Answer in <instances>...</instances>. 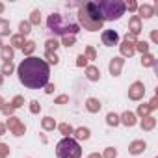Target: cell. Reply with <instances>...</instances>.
<instances>
[{"label":"cell","mask_w":158,"mask_h":158,"mask_svg":"<svg viewBox=\"0 0 158 158\" xmlns=\"http://www.w3.org/2000/svg\"><path fill=\"white\" fill-rule=\"evenodd\" d=\"M17 74H19V82L28 88V89H41L48 84L50 78V67L43 58H24L17 65Z\"/></svg>","instance_id":"6da1fadb"},{"label":"cell","mask_w":158,"mask_h":158,"mask_svg":"<svg viewBox=\"0 0 158 158\" xmlns=\"http://www.w3.org/2000/svg\"><path fill=\"white\" fill-rule=\"evenodd\" d=\"M76 15H78V23H80L78 26H82L88 32H97L104 24V19L99 11L97 2H84L82 6H78Z\"/></svg>","instance_id":"7a4b0ae2"},{"label":"cell","mask_w":158,"mask_h":158,"mask_svg":"<svg viewBox=\"0 0 158 158\" xmlns=\"http://www.w3.org/2000/svg\"><path fill=\"white\" fill-rule=\"evenodd\" d=\"M47 26L52 34H58V35H76L80 32V26L76 23H71V21H63V17L60 13H52L48 15L47 19Z\"/></svg>","instance_id":"3957f363"},{"label":"cell","mask_w":158,"mask_h":158,"mask_svg":"<svg viewBox=\"0 0 158 158\" xmlns=\"http://www.w3.org/2000/svg\"><path fill=\"white\" fill-rule=\"evenodd\" d=\"M97 6L104 21H117L125 15V2L121 0H99Z\"/></svg>","instance_id":"277c9868"},{"label":"cell","mask_w":158,"mask_h":158,"mask_svg":"<svg viewBox=\"0 0 158 158\" xmlns=\"http://www.w3.org/2000/svg\"><path fill=\"white\" fill-rule=\"evenodd\" d=\"M56 156L58 158H80L82 149L74 138H63L56 143Z\"/></svg>","instance_id":"5b68a950"},{"label":"cell","mask_w":158,"mask_h":158,"mask_svg":"<svg viewBox=\"0 0 158 158\" xmlns=\"http://www.w3.org/2000/svg\"><path fill=\"white\" fill-rule=\"evenodd\" d=\"M6 128H10V132L13 134V136H24V132H26V127H24V123L19 119V117H15V115H11V117H8V121H6Z\"/></svg>","instance_id":"8992f818"},{"label":"cell","mask_w":158,"mask_h":158,"mask_svg":"<svg viewBox=\"0 0 158 158\" xmlns=\"http://www.w3.org/2000/svg\"><path fill=\"white\" fill-rule=\"evenodd\" d=\"M143 95H145V86H143V82H139V80L132 82L130 88H128V99H130V101H141Z\"/></svg>","instance_id":"52a82bcc"},{"label":"cell","mask_w":158,"mask_h":158,"mask_svg":"<svg viewBox=\"0 0 158 158\" xmlns=\"http://www.w3.org/2000/svg\"><path fill=\"white\" fill-rule=\"evenodd\" d=\"M101 39H102V45H104V47L119 45V34H117L115 30H104L102 35H101Z\"/></svg>","instance_id":"ba28073f"},{"label":"cell","mask_w":158,"mask_h":158,"mask_svg":"<svg viewBox=\"0 0 158 158\" xmlns=\"http://www.w3.org/2000/svg\"><path fill=\"white\" fill-rule=\"evenodd\" d=\"M123 65H125V60H123L121 56H114V58L110 60V65H108L110 74H112V76H119L121 71H123Z\"/></svg>","instance_id":"9c48e42d"},{"label":"cell","mask_w":158,"mask_h":158,"mask_svg":"<svg viewBox=\"0 0 158 158\" xmlns=\"http://www.w3.org/2000/svg\"><path fill=\"white\" fill-rule=\"evenodd\" d=\"M119 50H121V58H132L134 52H136L132 41H123V43L119 45Z\"/></svg>","instance_id":"30bf717a"},{"label":"cell","mask_w":158,"mask_h":158,"mask_svg":"<svg viewBox=\"0 0 158 158\" xmlns=\"http://www.w3.org/2000/svg\"><path fill=\"white\" fill-rule=\"evenodd\" d=\"M145 149H147V143H145L143 139H134V141L128 145V152L134 154V156H136V154H141Z\"/></svg>","instance_id":"8fae6325"},{"label":"cell","mask_w":158,"mask_h":158,"mask_svg":"<svg viewBox=\"0 0 158 158\" xmlns=\"http://www.w3.org/2000/svg\"><path fill=\"white\" fill-rule=\"evenodd\" d=\"M128 34H132V35H138L139 32H141V19L138 17V15H132L130 17V21H128Z\"/></svg>","instance_id":"7c38bea8"},{"label":"cell","mask_w":158,"mask_h":158,"mask_svg":"<svg viewBox=\"0 0 158 158\" xmlns=\"http://www.w3.org/2000/svg\"><path fill=\"white\" fill-rule=\"evenodd\" d=\"M73 136H74V139H76V141H86V139H89L91 132H89V128H88V127H78V128H74Z\"/></svg>","instance_id":"4fadbf2b"},{"label":"cell","mask_w":158,"mask_h":158,"mask_svg":"<svg viewBox=\"0 0 158 158\" xmlns=\"http://www.w3.org/2000/svg\"><path fill=\"white\" fill-rule=\"evenodd\" d=\"M86 78H88V80H91V82H99L101 80V71H99V67L97 65H88L86 67Z\"/></svg>","instance_id":"5bb4252c"},{"label":"cell","mask_w":158,"mask_h":158,"mask_svg":"<svg viewBox=\"0 0 158 158\" xmlns=\"http://www.w3.org/2000/svg\"><path fill=\"white\" fill-rule=\"evenodd\" d=\"M138 17L139 19H151L152 15H154V6H151V4H141V6H138Z\"/></svg>","instance_id":"9a60e30c"},{"label":"cell","mask_w":158,"mask_h":158,"mask_svg":"<svg viewBox=\"0 0 158 158\" xmlns=\"http://www.w3.org/2000/svg\"><path fill=\"white\" fill-rule=\"evenodd\" d=\"M101 108H102V104H101V101H99V99L89 97V99L86 101V110H88L89 114H97V112H101Z\"/></svg>","instance_id":"2e32d148"},{"label":"cell","mask_w":158,"mask_h":158,"mask_svg":"<svg viewBox=\"0 0 158 158\" xmlns=\"http://www.w3.org/2000/svg\"><path fill=\"white\" fill-rule=\"evenodd\" d=\"M119 123H123L125 127H134L138 121H136V114L134 112H125L123 115H119Z\"/></svg>","instance_id":"e0dca14e"},{"label":"cell","mask_w":158,"mask_h":158,"mask_svg":"<svg viewBox=\"0 0 158 158\" xmlns=\"http://www.w3.org/2000/svg\"><path fill=\"white\" fill-rule=\"evenodd\" d=\"M56 127H58V123H56V119H54V117L47 115V117H43V119H41V128H43V130H47V132H48V130H54Z\"/></svg>","instance_id":"ac0fdd59"},{"label":"cell","mask_w":158,"mask_h":158,"mask_svg":"<svg viewBox=\"0 0 158 158\" xmlns=\"http://www.w3.org/2000/svg\"><path fill=\"white\" fill-rule=\"evenodd\" d=\"M139 127H141V130H152L156 127V117H152V115L143 117L141 123H139Z\"/></svg>","instance_id":"d6986e66"},{"label":"cell","mask_w":158,"mask_h":158,"mask_svg":"<svg viewBox=\"0 0 158 158\" xmlns=\"http://www.w3.org/2000/svg\"><path fill=\"white\" fill-rule=\"evenodd\" d=\"M13 54H15V50L10 45H4L2 48H0V58H2L4 61H11L13 60Z\"/></svg>","instance_id":"ffe728a7"},{"label":"cell","mask_w":158,"mask_h":158,"mask_svg":"<svg viewBox=\"0 0 158 158\" xmlns=\"http://www.w3.org/2000/svg\"><path fill=\"white\" fill-rule=\"evenodd\" d=\"M24 43H26L24 35H21V34L11 35V48H13V50H15V48H23V47H24Z\"/></svg>","instance_id":"44dd1931"},{"label":"cell","mask_w":158,"mask_h":158,"mask_svg":"<svg viewBox=\"0 0 158 158\" xmlns=\"http://www.w3.org/2000/svg\"><path fill=\"white\" fill-rule=\"evenodd\" d=\"M141 65H143V67H154V65H156V58H154L151 52H147V54L141 56Z\"/></svg>","instance_id":"7402d4cb"},{"label":"cell","mask_w":158,"mask_h":158,"mask_svg":"<svg viewBox=\"0 0 158 158\" xmlns=\"http://www.w3.org/2000/svg\"><path fill=\"white\" fill-rule=\"evenodd\" d=\"M58 130L63 134V138H71L73 132H74V128H73L69 123H60V125H58Z\"/></svg>","instance_id":"603a6c76"},{"label":"cell","mask_w":158,"mask_h":158,"mask_svg":"<svg viewBox=\"0 0 158 158\" xmlns=\"http://www.w3.org/2000/svg\"><path fill=\"white\" fill-rule=\"evenodd\" d=\"M30 32H32V24H30L28 21H21V23H19V34L26 37Z\"/></svg>","instance_id":"cb8c5ba5"},{"label":"cell","mask_w":158,"mask_h":158,"mask_svg":"<svg viewBox=\"0 0 158 158\" xmlns=\"http://www.w3.org/2000/svg\"><path fill=\"white\" fill-rule=\"evenodd\" d=\"M45 61H47V65H58L60 58L56 52H45Z\"/></svg>","instance_id":"d4e9b609"},{"label":"cell","mask_w":158,"mask_h":158,"mask_svg":"<svg viewBox=\"0 0 158 158\" xmlns=\"http://www.w3.org/2000/svg\"><path fill=\"white\" fill-rule=\"evenodd\" d=\"M6 35H10V21L0 17V37H6Z\"/></svg>","instance_id":"484cf974"},{"label":"cell","mask_w":158,"mask_h":158,"mask_svg":"<svg viewBox=\"0 0 158 158\" xmlns=\"http://www.w3.org/2000/svg\"><path fill=\"white\" fill-rule=\"evenodd\" d=\"M34 50H35V41H26V43H24V47H23L24 56H26V58H30V56L34 54Z\"/></svg>","instance_id":"4316f807"},{"label":"cell","mask_w":158,"mask_h":158,"mask_svg":"<svg viewBox=\"0 0 158 158\" xmlns=\"http://www.w3.org/2000/svg\"><path fill=\"white\" fill-rule=\"evenodd\" d=\"M58 47H60V43H58L56 39H47V41H45V48H47L45 52H56Z\"/></svg>","instance_id":"83f0119b"},{"label":"cell","mask_w":158,"mask_h":158,"mask_svg":"<svg viewBox=\"0 0 158 158\" xmlns=\"http://www.w3.org/2000/svg\"><path fill=\"white\" fill-rule=\"evenodd\" d=\"M134 48H136L138 52H141V56H143V54L149 52V43H147V41H136V43H134Z\"/></svg>","instance_id":"f1b7e54d"},{"label":"cell","mask_w":158,"mask_h":158,"mask_svg":"<svg viewBox=\"0 0 158 158\" xmlns=\"http://www.w3.org/2000/svg\"><path fill=\"white\" fill-rule=\"evenodd\" d=\"M84 56H86V60H88V61H89V60H91V61H93V60H97V50H95V47H93V45H88V47H86Z\"/></svg>","instance_id":"f546056e"},{"label":"cell","mask_w":158,"mask_h":158,"mask_svg":"<svg viewBox=\"0 0 158 158\" xmlns=\"http://www.w3.org/2000/svg\"><path fill=\"white\" fill-rule=\"evenodd\" d=\"M136 114H138L141 119H143V117H147V115H151V108H149V104H145V102H143V104H139V106H138V110H136Z\"/></svg>","instance_id":"4dcf8cb0"},{"label":"cell","mask_w":158,"mask_h":158,"mask_svg":"<svg viewBox=\"0 0 158 158\" xmlns=\"http://www.w3.org/2000/svg\"><path fill=\"white\" fill-rule=\"evenodd\" d=\"M13 71H15V65H13V61H4V65L0 67V73H2L4 76H6V74H11Z\"/></svg>","instance_id":"1f68e13d"},{"label":"cell","mask_w":158,"mask_h":158,"mask_svg":"<svg viewBox=\"0 0 158 158\" xmlns=\"http://www.w3.org/2000/svg\"><path fill=\"white\" fill-rule=\"evenodd\" d=\"M28 23H30V24H35V26L41 24V11H39V10H34V11L30 13V21H28Z\"/></svg>","instance_id":"d6a6232c"},{"label":"cell","mask_w":158,"mask_h":158,"mask_svg":"<svg viewBox=\"0 0 158 158\" xmlns=\"http://www.w3.org/2000/svg\"><path fill=\"white\" fill-rule=\"evenodd\" d=\"M106 123H108L110 127H117V125H121V123H119V115L114 114V112H110V114L106 115Z\"/></svg>","instance_id":"836d02e7"},{"label":"cell","mask_w":158,"mask_h":158,"mask_svg":"<svg viewBox=\"0 0 158 158\" xmlns=\"http://www.w3.org/2000/svg\"><path fill=\"white\" fill-rule=\"evenodd\" d=\"M101 156H102V158H117V149H115V147H106Z\"/></svg>","instance_id":"e575fe53"},{"label":"cell","mask_w":158,"mask_h":158,"mask_svg":"<svg viewBox=\"0 0 158 158\" xmlns=\"http://www.w3.org/2000/svg\"><path fill=\"white\" fill-rule=\"evenodd\" d=\"M0 112H2L6 117H11V115H13V112H15V108L11 106V102H6V104L2 106V110H0Z\"/></svg>","instance_id":"d590c367"},{"label":"cell","mask_w":158,"mask_h":158,"mask_svg":"<svg viewBox=\"0 0 158 158\" xmlns=\"http://www.w3.org/2000/svg\"><path fill=\"white\" fill-rule=\"evenodd\" d=\"M74 43H76V37L74 35H63L61 37V45L63 47H73Z\"/></svg>","instance_id":"8d00e7d4"},{"label":"cell","mask_w":158,"mask_h":158,"mask_svg":"<svg viewBox=\"0 0 158 158\" xmlns=\"http://www.w3.org/2000/svg\"><path fill=\"white\" fill-rule=\"evenodd\" d=\"M23 104H24V97H23V95H15V97H13V101H11V106L17 110V108H21Z\"/></svg>","instance_id":"74e56055"},{"label":"cell","mask_w":158,"mask_h":158,"mask_svg":"<svg viewBox=\"0 0 158 158\" xmlns=\"http://www.w3.org/2000/svg\"><path fill=\"white\" fill-rule=\"evenodd\" d=\"M10 156V147L6 143H0V158H8Z\"/></svg>","instance_id":"f35d334b"},{"label":"cell","mask_w":158,"mask_h":158,"mask_svg":"<svg viewBox=\"0 0 158 158\" xmlns=\"http://www.w3.org/2000/svg\"><path fill=\"white\" fill-rule=\"evenodd\" d=\"M30 112L32 114H39L41 112V104L37 101H30Z\"/></svg>","instance_id":"ab89813d"},{"label":"cell","mask_w":158,"mask_h":158,"mask_svg":"<svg viewBox=\"0 0 158 158\" xmlns=\"http://www.w3.org/2000/svg\"><path fill=\"white\" fill-rule=\"evenodd\" d=\"M125 10H128V11H138V2H136V0H128V2L125 4Z\"/></svg>","instance_id":"60d3db41"},{"label":"cell","mask_w":158,"mask_h":158,"mask_svg":"<svg viewBox=\"0 0 158 158\" xmlns=\"http://www.w3.org/2000/svg\"><path fill=\"white\" fill-rule=\"evenodd\" d=\"M76 67H88V60H86L84 54H80V56L76 58Z\"/></svg>","instance_id":"b9f144b4"},{"label":"cell","mask_w":158,"mask_h":158,"mask_svg":"<svg viewBox=\"0 0 158 158\" xmlns=\"http://www.w3.org/2000/svg\"><path fill=\"white\" fill-rule=\"evenodd\" d=\"M69 102V95H60L54 99V104H67Z\"/></svg>","instance_id":"7bdbcfd3"},{"label":"cell","mask_w":158,"mask_h":158,"mask_svg":"<svg viewBox=\"0 0 158 158\" xmlns=\"http://www.w3.org/2000/svg\"><path fill=\"white\" fill-rule=\"evenodd\" d=\"M147 104H149V108H151V112H152V110H156V108H158V97L154 95V97H152V99H151V101H149Z\"/></svg>","instance_id":"ee69618b"},{"label":"cell","mask_w":158,"mask_h":158,"mask_svg":"<svg viewBox=\"0 0 158 158\" xmlns=\"http://www.w3.org/2000/svg\"><path fill=\"white\" fill-rule=\"evenodd\" d=\"M151 41L152 43H158V30H152L151 32Z\"/></svg>","instance_id":"f6af8a7d"},{"label":"cell","mask_w":158,"mask_h":158,"mask_svg":"<svg viewBox=\"0 0 158 158\" xmlns=\"http://www.w3.org/2000/svg\"><path fill=\"white\" fill-rule=\"evenodd\" d=\"M45 93H48V95L54 93V84H47V86H45Z\"/></svg>","instance_id":"bcb514c9"},{"label":"cell","mask_w":158,"mask_h":158,"mask_svg":"<svg viewBox=\"0 0 158 158\" xmlns=\"http://www.w3.org/2000/svg\"><path fill=\"white\" fill-rule=\"evenodd\" d=\"M4 132H6V125H4V123H0V136H2Z\"/></svg>","instance_id":"7dc6e473"},{"label":"cell","mask_w":158,"mask_h":158,"mask_svg":"<svg viewBox=\"0 0 158 158\" xmlns=\"http://www.w3.org/2000/svg\"><path fill=\"white\" fill-rule=\"evenodd\" d=\"M88 158H102V156H101V154H99V152H91V154H89V156H88Z\"/></svg>","instance_id":"c3c4849f"},{"label":"cell","mask_w":158,"mask_h":158,"mask_svg":"<svg viewBox=\"0 0 158 158\" xmlns=\"http://www.w3.org/2000/svg\"><path fill=\"white\" fill-rule=\"evenodd\" d=\"M4 10H6V6H4L2 2H0V13H4Z\"/></svg>","instance_id":"681fc988"},{"label":"cell","mask_w":158,"mask_h":158,"mask_svg":"<svg viewBox=\"0 0 158 158\" xmlns=\"http://www.w3.org/2000/svg\"><path fill=\"white\" fill-rule=\"evenodd\" d=\"M2 84H4V74L0 73V86H2Z\"/></svg>","instance_id":"f907efd6"},{"label":"cell","mask_w":158,"mask_h":158,"mask_svg":"<svg viewBox=\"0 0 158 158\" xmlns=\"http://www.w3.org/2000/svg\"><path fill=\"white\" fill-rule=\"evenodd\" d=\"M4 104H6V102H4V99L0 97V110H2V106H4Z\"/></svg>","instance_id":"816d5d0a"},{"label":"cell","mask_w":158,"mask_h":158,"mask_svg":"<svg viewBox=\"0 0 158 158\" xmlns=\"http://www.w3.org/2000/svg\"><path fill=\"white\" fill-rule=\"evenodd\" d=\"M4 47V41H2V37H0V48H2Z\"/></svg>","instance_id":"f5cc1de1"}]
</instances>
